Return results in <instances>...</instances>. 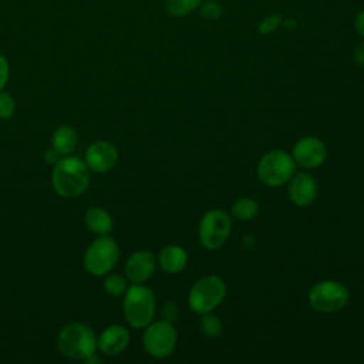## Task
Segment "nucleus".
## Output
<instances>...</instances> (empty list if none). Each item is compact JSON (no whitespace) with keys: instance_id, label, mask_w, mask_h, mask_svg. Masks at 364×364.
<instances>
[{"instance_id":"obj_24","label":"nucleus","mask_w":364,"mask_h":364,"mask_svg":"<svg viewBox=\"0 0 364 364\" xmlns=\"http://www.w3.org/2000/svg\"><path fill=\"white\" fill-rule=\"evenodd\" d=\"M280 21H282L280 14H270V16L264 17L260 21V24H259V33L260 34H270V33H273L279 27Z\"/></svg>"},{"instance_id":"obj_10","label":"nucleus","mask_w":364,"mask_h":364,"mask_svg":"<svg viewBox=\"0 0 364 364\" xmlns=\"http://www.w3.org/2000/svg\"><path fill=\"white\" fill-rule=\"evenodd\" d=\"M291 156L297 165H300L304 169H311L320 166L326 156H327V148L321 139L317 136H303L300 138L294 146Z\"/></svg>"},{"instance_id":"obj_14","label":"nucleus","mask_w":364,"mask_h":364,"mask_svg":"<svg viewBox=\"0 0 364 364\" xmlns=\"http://www.w3.org/2000/svg\"><path fill=\"white\" fill-rule=\"evenodd\" d=\"M129 343V333L119 324L108 326L97 340V347L105 355H117L122 353Z\"/></svg>"},{"instance_id":"obj_25","label":"nucleus","mask_w":364,"mask_h":364,"mask_svg":"<svg viewBox=\"0 0 364 364\" xmlns=\"http://www.w3.org/2000/svg\"><path fill=\"white\" fill-rule=\"evenodd\" d=\"M161 316L162 320L168 321V323H175L179 318V309L178 304L173 301H166L162 309H161Z\"/></svg>"},{"instance_id":"obj_12","label":"nucleus","mask_w":364,"mask_h":364,"mask_svg":"<svg viewBox=\"0 0 364 364\" xmlns=\"http://www.w3.org/2000/svg\"><path fill=\"white\" fill-rule=\"evenodd\" d=\"M289 182V198L296 206L306 208L314 202L317 195V183L310 173H294Z\"/></svg>"},{"instance_id":"obj_21","label":"nucleus","mask_w":364,"mask_h":364,"mask_svg":"<svg viewBox=\"0 0 364 364\" xmlns=\"http://www.w3.org/2000/svg\"><path fill=\"white\" fill-rule=\"evenodd\" d=\"M104 289L108 294L111 296H122L127 289H128V284H127V280L125 277H122L121 274H108L104 280Z\"/></svg>"},{"instance_id":"obj_27","label":"nucleus","mask_w":364,"mask_h":364,"mask_svg":"<svg viewBox=\"0 0 364 364\" xmlns=\"http://www.w3.org/2000/svg\"><path fill=\"white\" fill-rule=\"evenodd\" d=\"M354 61L357 65L364 67V43L358 44L354 50Z\"/></svg>"},{"instance_id":"obj_22","label":"nucleus","mask_w":364,"mask_h":364,"mask_svg":"<svg viewBox=\"0 0 364 364\" xmlns=\"http://www.w3.org/2000/svg\"><path fill=\"white\" fill-rule=\"evenodd\" d=\"M200 14L208 20H218L222 14V7L216 0H205L200 1Z\"/></svg>"},{"instance_id":"obj_5","label":"nucleus","mask_w":364,"mask_h":364,"mask_svg":"<svg viewBox=\"0 0 364 364\" xmlns=\"http://www.w3.org/2000/svg\"><path fill=\"white\" fill-rule=\"evenodd\" d=\"M296 162L290 154L282 149L266 152L257 164V176L266 186L276 188L284 185L294 175Z\"/></svg>"},{"instance_id":"obj_2","label":"nucleus","mask_w":364,"mask_h":364,"mask_svg":"<svg viewBox=\"0 0 364 364\" xmlns=\"http://www.w3.org/2000/svg\"><path fill=\"white\" fill-rule=\"evenodd\" d=\"M124 294V316L128 324L135 328L146 327L155 316L154 291L144 284L134 283Z\"/></svg>"},{"instance_id":"obj_20","label":"nucleus","mask_w":364,"mask_h":364,"mask_svg":"<svg viewBox=\"0 0 364 364\" xmlns=\"http://www.w3.org/2000/svg\"><path fill=\"white\" fill-rule=\"evenodd\" d=\"M200 330L206 337L216 338L222 334V323L218 316L212 314V311L205 313L202 314V318H200Z\"/></svg>"},{"instance_id":"obj_28","label":"nucleus","mask_w":364,"mask_h":364,"mask_svg":"<svg viewBox=\"0 0 364 364\" xmlns=\"http://www.w3.org/2000/svg\"><path fill=\"white\" fill-rule=\"evenodd\" d=\"M354 27H355V30L358 31V34L364 38V11H361V13L357 14L355 21H354Z\"/></svg>"},{"instance_id":"obj_19","label":"nucleus","mask_w":364,"mask_h":364,"mask_svg":"<svg viewBox=\"0 0 364 364\" xmlns=\"http://www.w3.org/2000/svg\"><path fill=\"white\" fill-rule=\"evenodd\" d=\"M202 0H165L166 11L173 17H182L199 7Z\"/></svg>"},{"instance_id":"obj_29","label":"nucleus","mask_w":364,"mask_h":364,"mask_svg":"<svg viewBox=\"0 0 364 364\" xmlns=\"http://www.w3.org/2000/svg\"><path fill=\"white\" fill-rule=\"evenodd\" d=\"M58 156H60V155L54 151L53 146L44 151V161L48 162V164H55V162L58 161Z\"/></svg>"},{"instance_id":"obj_3","label":"nucleus","mask_w":364,"mask_h":364,"mask_svg":"<svg viewBox=\"0 0 364 364\" xmlns=\"http://www.w3.org/2000/svg\"><path fill=\"white\" fill-rule=\"evenodd\" d=\"M57 344L63 355L71 360H84L95 353L97 338L88 326L70 323L60 330Z\"/></svg>"},{"instance_id":"obj_8","label":"nucleus","mask_w":364,"mask_h":364,"mask_svg":"<svg viewBox=\"0 0 364 364\" xmlns=\"http://www.w3.org/2000/svg\"><path fill=\"white\" fill-rule=\"evenodd\" d=\"M230 229V216L220 209H212L202 216L198 226V237L203 247L216 250L226 242Z\"/></svg>"},{"instance_id":"obj_23","label":"nucleus","mask_w":364,"mask_h":364,"mask_svg":"<svg viewBox=\"0 0 364 364\" xmlns=\"http://www.w3.org/2000/svg\"><path fill=\"white\" fill-rule=\"evenodd\" d=\"M14 100L10 94L0 91V119H7L14 114Z\"/></svg>"},{"instance_id":"obj_7","label":"nucleus","mask_w":364,"mask_h":364,"mask_svg":"<svg viewBox=\"0 0 364 364\" xmlns=\"http://www.w3.org/2000/svg\"><path fill=\"white\" fill-rule=\"evenodd\" d=\"M119 256L118 246L112 237L100 236L85 250L84 266L92 276H104L109 273Z\"/></svg>"},{"instance_id":"obj_9","label":"nucleus","mask_w":364,"mask_h":364,"mask_svg":"<svg viewBox=\"0 0 364 364\" xmlns=\"http://www.w3.org/2000/svg\"><path fill=\"white\" fill-rule=\"evenodd\" d=\"M176 330L172 323L165 320L151 321L142 336L144 350L154 358H165L171 355L176 347Z\"/></svg>"},{"instance_id":"obj_26","label":"nucleus","mask_w":364,"mask_h":364,"mask_svg":"<svg viewBox=\"0 0 364 364\" xmlns=\"http://www.w3.org/2000/svg\"><path fill=\"white\" fill-rule=\"evenodd\" d=\"M9 63L7 60L4 58V55L0 54V91L4 88V85L7 84V80H9Z\"/></svg>"},{"instance_id":"obj_1","label":"nucleus","mask_w":364,"mask_h":364,"mask_svg":"<svg viewBox=\"0 0 364 364\" xmlns=\"http://www.w3.org/2000/svg\"><path fill=\"white\" fill-rule=\"evenodd\" d=\"M51 183L57 195L68 199L77 198L88 188L90 168L77 156H63L54 164Z\"/></svg>"},{"instance_id":"obj_11","label":"nucleus","mask_w":364,"mask_h":364,"mask_svg":"<svg viewBox=\"0 0 364 364\" xmlns=\"http://www.w3.org/2000/svg\"><path fill=\"white\" fill-rule=\"evenodd\" d=\"M118 161L117 148L108 141H97L85 152V164L97 173L111 171Z\"/></svg>"},{"instance_id":"obj_16","label":"nucleus","mask_w":364,"mask_h":364,"mask_svg":"<svg viewBox=\"0 0 364 364\" xmlns=\"http://www.w3.org/2000/svg\"><path fill=\"white\" fill-rule=\"evenodd\" d=\"M78 142L77 132L73 127L70 125H61L53 132L51 138V146L60 156H67L70 155Z\"/></svg>"},{"instance_id":"obj_6","label":"nucleus","mask_w":364,"mask_h":364,"mask_svg":"<svg viewBox=\"0 0 364 364\" xmlns=\"http://www.w3.org/2000/svg\"><path fill=\"white\" fill-rule=\"evenodd\" d=\"M310 306L320 313L340 311L348 301V290L336 280H323L316 283L307 294Z\"/></svg>"},{"instance_id":"obj_18","label":"nucleus","mask_w":364,"mask_h":364,"mask_svg":"<svg viewBox=\"0 0 364 364\" xmlns=\"http://www.w3.org/2000/svg\"><path fill=\"white\" fill-rule=\"evenodd\" d=\"M259 212V205L252 198H240L237 199L230 209V213L235 219L239 220H250L253 219Z\"/></svg>"},{"instance_id":"obj_15","label":"nucleus","mask_w":364,"mask_h":364,"mask_svg":"<svg viewBox=\"0 0 364 364\" xmlns=\"http://www.w3.org/2000/svg\"><path fill=\"white\" fill-rule=\"evenodd\" d=\"M158 263L162 270H165L166 273L175 274L185 269L188 263V255L182 246L169 245L159 252Z\"/></svg>"},{"instance_id":"obj_13","label":"nucleus","mask_w":364,"mask_h":364,"mask_svg":"<svg viewBox=\"0 0 364 364\" xmlns=\"http://www.w3.org/2000/svg\"><path fill=\"white\" fill-rule=\"evenodd\" d=\"M155 256L148 250L132 253L125 263V276L132 283L146 282L155 272Z\"/></svg>"},{"instance_id":"obj_4","label":"nucleus","mask_w":364,"mask_h":364,"mask_svg":"<svg viewBox=\"0 0 364 364\" xmlns=\"http://www.w3.org/2000/svg\"><path fill=\"white\" fill-rule=\"evenodd\" d=\"M226 296V284L216 274H208L196 280L188 294V304L192 311L205 314L213 311Z\"/></svg>"},{"instance_id":"obj_30","label":"nucleus","mask_w":364,"mask_h":364,"mask_svg":"<svg viewBox=\"0 0 364 364\" xmlns=\"http://www.w3.org/2000/svg\"><path fill=\"white\" fill-rule=\"evenodd\" d=\"M84 363H87V364H98L100 363V358L95 355V353H92V354H90V355H87L84 360H82Z\"/></svg>"},{"instance_id":"obj_17","label":"nucleus","mask_w":364,"mask_h":364,"mask_svg":"<svg viewBox=\"0 0 364 364\" xmlns=\"http://www.w3.org/2000/svg\"><path fill=\"white\" fill-rule=\"evenodd\" d=\"M85 225L90 232L105 236L112 230V219L107 210L102 208H91L85 213Z\"/></svg>"}]
</instances>
